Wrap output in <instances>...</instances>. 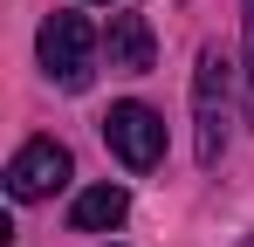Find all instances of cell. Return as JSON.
I'll list each match as a JSON object with an SVG mask.
<instances>
[{
  "label": "cell",
  "mask_w": 254,
  "mask_h": 247,
  "mask_svg": "<svg viewBox=\"0 0 254 247\" xmlns=\"http://www.w3.org/2000/svg\"><path fill=\"white\" fill-rule=\"evenodd\" d=\"M124 213H130L124 185H89V192H76V206H69V227H76V234H110V227H124Z\"/></svg>",
  "instance_id": "obj_6"
},
{
  "label": "cell",
  "mask_w": 254,
  "mask_h": 247,
  "mask_svg": "<svg viewBox=\"0 0 254 247\" xmlns=\"http://www.w3.org/2000/svg\"><path fill=\"white\" fill-rule=\"evenodd\" d=\"M241 89H248V124H254V0H241Z\"/></svg>",
  "instance_id": "obj_7"
},
{
  "label": "cell",
  "mask_w": 254,
  "mask_h": 247,
  "mask_svg": "<svg viewBox=\"0 0 254 247\" xmlns=\"http://www.w3.org/2000/svg\"><path fill=\"white\" fill-rule=\"evenodd\" d=\"M103 55H110V69H124V76H144V69L158 62V41H151V21H144V14H110V35H103Z\"/></svg>",
  "instance_id": "obj_5"
},
{
  "label": "cell",
  "mask_w": 254,
  "mask_h": 247,
  "mask_svg": "<svg viewBox=\"0 0 254 247\" xmlns=\"http://www.w3.org/2000/svg\"><path fill=\"white\" fill-rule=\"evenodd\" d=\"M103 144L130 165V172H151V165L165 158V124L151 103H110V117H103Z\"/></svg>",
  "instance_id": "obj_3"
},
{
  "label": "cell",
  "mask_w": 254,
  "mask_h": 247,
  "mask_svg": "<svg viewBox=\"0 0 254 247\" xmlns=\"http://www.w3.org/2000/svg\"><path fill=\"white\" fill-rule=\"evenodd\" d=\"M234 55L227 48H199V69H192V151L199 165L227 158V130H234Z\"/></svg>",
  "instance_id": "obj_1"
},
{
  "label": "cell",
  "mask_w": 254,
  "mask_h": 247,
  "mask_svg": "<svg viewBox=\"0 0 254 247\" xmlns=\"http://www.w3.org/2000/svg\"><path fill=\"white\" fill-rule=\"evenodd\" d=\"M69 179V151L55 144V137H28L14 158H7V199H48L55 185Z\"/></svg>",
  "instance_id": "obj_4"
},
{
  "label": "cell",
  "mask_w": 254,
  "mask_h": 247,
  "mask_svg": "<svg viewBox=\"0 0 254 247\" xmlns=\"http://www.w3.org/2000/svg\"><path fill=\"white\" fill-rule=\"evenodd\" d=\"M35 48H42L48 82H62V89H89V76H96V28H89L83 14H48Z\"/></svg>",
  "instance_id": "obj_2"
}]
</instances>
